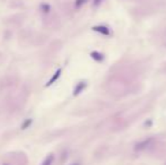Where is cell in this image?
<instances>
[{
	"label": "cell",
	"instance_id": "obj_9",
	"mask_svg": "<svg viewBox=\"0 0 166 165\" xmlns=\"http://www.w3.org/2000/svg\"><path fill=\"white\" fill-rule=\"evenodd\" d=\"M103 0H94V6H98Z\"/></svg>",
	"mask_w": 166,
	"mask_h": 165
},
{
	"label": "cell",
	"instance_id": "obj_1",
	"mask_svg": "<svg viewBox=\"0 0 166 165\" xmlns=\"http://www.w3.org/2000/svg\"><path fill=\"white\" fill-rule=\"evenodd\" d=\"M93 31H95V32H98V33L103 34V35H110V30L107 28L106 26H104V25H98V26H94L93 27Z\"/></svg>",
	"mask_w": 166,
	"mask_h": 165
},
{
	"label": "cell",
	"instance_id": "obj_7",
	"mask_svg": "<svg viewBox=\"0 0 166 165\" xmlns=\"http://www.w3.org/2000/svg\"><path fill=\"white\" fill-rule=\"evenodd\" d=\"M31 124H32V120H31V119H27V120H26L25 122L23 123L22 129H26V128L28 127V126H31Z\"/></svg>",
	"mask_w": 166,
	"mask_h": 165
},
{
	"label": "cell",
	"instance_id": "obj_2",
	"mask_svg": "<svg viewBox=\"0 0 166 165\" xmlns=\"http://www.w3.org/2000/svg\"><path fill=\"white\" fill-rule=\"evenodd\" d=\"M60 75H61V69H58V70H57V72H54V75H53V76L51 77V78H50V80H49V82H46V85H45V86L49 87V86H51L52 84H54V82H57L58 79H59Z\"/></svg>",
	"mask_w": 166,
	"mask_h": 165
},
{
	"label": "cell",
	"instance_id": "obj_5",
	"mask_svg": "<svg viewBox=\"0 0 166 165\" xmlns=\"http://www.w3.org/2000/svg\"><path fill=\"white\" fill-rule=\"evenodd\" d=\"M150 141H151V139H148V140H145V141H142V143H140V144H137L136 149H138V150L142 149V148H145L146 146H148Z\"/></svg>",
	"mask_w": 166,
	"mask_h": 165
},
{
	"label": "cell",
	"instance_id": "obj_4",
	"mask_svg": "<svg viewBox=\"0 0 166 165\" xmlns=\"http://www.w3.org/2000/svg\"><path fill=\"white\" fill-rule=\"evenodd\" d=\"M90 57H92L94 60L97 61V62H101V61H103L104 59L103 54H101V53L97 52V51H93V52L90 53Z\"/></svg>",
	"mask_w": 166,
	"mask_h": 165
},
{
	"label": "cell",
	"instance_id": "obj_8",
	"mask_svg": "<svg viewBox=\"0 0 166 165\" xmlns=\"http://www.w3.org/2000/svg\"><path fill=\"white\" fill-rule=\"evenodd\" d=\"M86 1H87V0H77V1H76V7H80L81 5L85 4Z\"/></svg>",
	"mask_w": 166,
	"mask_h": 165
},
{
	"label": "cell",
	"instance_id": "obj_3",
	"mask_svg": "<svg viewBox=\"0 0 166 165\" xmlns=\"http://www.w3.org/2000/svg\"><path fill=\"white\" fill-rule=\"evenodd\" d=\"M86 87V82H80L79 84H78L77 86L75 87L74 90V95L76 96V95H78L79 93H81L83 90H84V88Z\"/></svg>",
	"mask_w": 166,
	"mask_h": 165
},
{
	"label": "cell",
	"instance_id": "obj_6",
	"mask_svg": "<svg viewBox=\"0 0 166 165\" xmlns=\"http://www.w3.org/2000/svg\"><path fill=\"white\" fill-rule=\"evenodd\" d=\"M53 160H54L53 155H49L48 157H46L44 161H43L42 165H52V163H53Z\"/></svg>",
	"mask_w": 166,
	"mask_h": 165
}]
</instances>
